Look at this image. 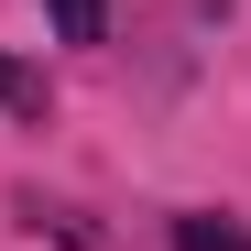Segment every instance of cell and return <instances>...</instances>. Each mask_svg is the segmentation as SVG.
Listing matches in <instances>:
<instances>
[{"label": "cell", "instance_id": "obj_3", "mask_svg": "<svg viewBox=\"0 0 251 251\" xmlns=\"http://www.w3.org/2000/svg\"><path fill=\"white\" fill-rule=\"evenodd\" d=\"M0 109H22V120H33V109H44V76H22L11 55H0Z\"/></svg>", "mask_w": 251, "mask_h": 251}, {"label": "cell", "instance_id": "obj_1", "mask_svg": "<svg viewBox=\"0 0 251 251\" xmlns=\"http://www.w3.org/2000/svg\"><path fill=\"white\" fill-rule=\"evenodd\" d=\"M175 251H251V229L219 219V207H186V219H175Z\"/></svg>", "mask_w": 251, "mask_h": 251}, {"label": "cell", "instance_id": "obj_2", "mask_svg": "<svg viewBox=\"0 0 251 251\" xmlns=\"http://www.w3.org/2000/svg\"><path fill=\"white\" fill-rule=\"evenodd\" d=\"M44 22H55V44H99V33H109V0H44Z\"/></svg>", "mask_w": 251, "mask_h": 251}]
</instances>
